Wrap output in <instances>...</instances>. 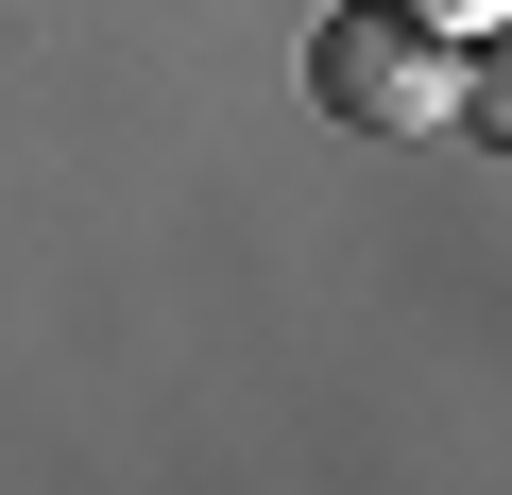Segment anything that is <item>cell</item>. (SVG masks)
I'll return each instance as SVG.
<instances>
[{
	"label": "cell",
	"mask_w": 512,
	"mask_h": 495,
	"mask_svg": "<svg viewBox=\"0 0 512 495\" xmlns=\"http://www.w3.org/2000/svg\"><path fill=\"white\" fill-rule=\"evenodd\" d=\"M308 103L359 120V137H444L461 120V35H427L410 0H342V18H308Z\"/></svg>",
	"instance_id": "6da1fadb"
},
{
	"label": "cell",
	"mask_w": 512,
	"mask_h": 495,
	"mask_svg": "<svg viewBox=\"0 0 512 495\" xmlns=\"http://www.w3.org/2000/svg\"><path fill=\"white\" fill-rule=\"evenodd\" d=\"M461 137H495V154H512V18H495V35H461Z\"/></svg>",
	"instance_id": "7a4b0ae2"
},
{
	"label": "cell",
	"mask_w": 512,
	"mask_h": 495,
	"mask_svg": "<svg viewBox=\"0 0 512 495\" xmlns=\"http://www.w3.org/2000/svg\"><path fill=\"white\" fill-rule=\"evenodd\" d=\"M410 18H427V35H495L512 0H410Z\"/></svg>",
	"instance_id": "3957f363"
}]
</instances>
